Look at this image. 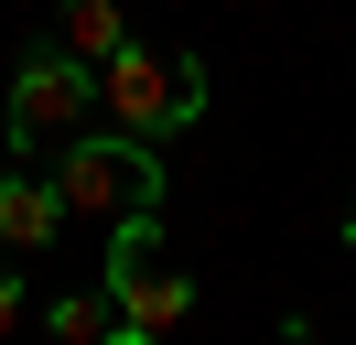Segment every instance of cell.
Segmentation results:
<instances>
[{
  "label": "cell",
  "instance_id": "cell-7",
  "mask_svg": "<svg viewBox=\"0 0 356 345\" xmlns=\"http://www.w3.org/2000/svg\"><path fill=\"white\" fill-rule=\"evenodd\" d=\"M22 313H33V291H22V270H0V335H22Z\"/></svg>",
  "mask_w": 356,
  "mask_h": 345
},
{
  "label": "cell",
  "instance_id": "cell-5",
  "mask_svg": "<svg viewBox=\"0 0 356 345\" xmlns=\"http://www.w3.org/2000/svg\"><path fill=\"white\" fill-rule=\"evenodd\" d=\"M54 43L87 54V65H108L119 43H130V11H119V0H54Z\"/></svg>",
  "mask_w": 356,
  "mask_h": 345
},
{
  "label": "cell",
  "instance_id": "cell-9",
  "mask_svg": "<svg viewBox=\"0 0 356 345\" xmlns=\"http://www.w3.org/2000/svg\"><path fill=\"white\" fill-rule=\"evenodd\" d=\"M97 345H162V335H140V323H108V335H97Z\"/></svg>",
  "mask_w": 356,
  "mask_h": 345
},
{
  "label": "cell",
  "instance_id": "cell-1",
  "mask_svg": "<svg viewBox=\"0 0 356 345\" xmlns=\"http://www.w3.org/2000/svg\"><path fill=\"white\" fill-rule=\"evenodd\" d=\"M54 194H65V216H152L162 205V141H130V129L87 119L76 141H54Z\"/></svg>",
  "mask_w": 356,
  "mask_h": 345
},
{
  "label": "cell",
  "instance_id": "cell-2",
  "mask_svg": "<svg viewBox=\"0 0 356 345\" xmlns=\"http://www.w3.org/2000/svg\"><path fill=\"white\" fill-rule=\"evenodd\" d=\"M97 119L130 129V141H173V129L205 119V54H173L162 65L152 43H119L97 65Z\"/></svg>",
  "mask_w": 356,
  "mask_h": 345
},
{
  "label": "cell",
  "instance_id": "cell-10",
  "mask_svg": "<svg viewBox=\"0 0 356 345\" xmlns=\"http://www.w3.org/2000/svg\"><path fill=\"white\" fill-rule=\"evenodd\" d=\"M346 248H356V216H346Z\"/></svg>",
  "mask_w": 356,
  "mask_h": 345
},
{
  "label": "cell",
  "instance_id": "cell-3",
  "mask_svg": "<svg viewBox=\"0 0 356 345\" xmlns=\"http://www.w3.org/2000/svg\"><path fill=\"white\" fill-rule=\"evenodd\" d=\"M87 119H97V65L65 54V43H33V54L11 65V162L76 141Z\"/></svg>",
  "mask_w": 356,
  "mask_h": 345
},
{
  "label": "cell",
  "instance_id": "cell-4",
  "mask_svg": "<svg viewBox=\"0 0 356 345\" xmlns=\"http://www.w3.org/2000/svg\"><path fill=\"white\" fill-rule=\"evenodd\" d=\"M54 237H65V194H54V172L0 162V248H11V259H44Z\"/></svg>",
  "mask_w": 356,
  "mask_h": 345
},
{
  "label": "cell",
  "instance_id": "cell-8",
  "mask_svg": "<svg viewBox=\"0 0 356 345\" xmlns=\"http://www.w3.org/2000/svg\"><path fill=\"white\" fill-rule=\"evenodd\" d=\"M281 345H324V335H313V323H302V313H281Z\"/></svg>",
  "mask_w": 356,
  "mask_h": 345
},
{
  "label": "cell",
  "instance_id": "cell-6",
  "mask_svg": "<svg viewBox=\"0 0 356 345\" xmlns=\"http://www.w3.org/2000/svg\"><path fill=\"white\" fill-rule=\"evenodd\" d=\"M108 323H119V302H108V291H65V302L44 313V335H54V345H97Z\"/></svg>",
  "mask_w": 356,
  "mask_h": 345
}]
</instances>
